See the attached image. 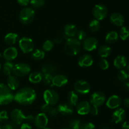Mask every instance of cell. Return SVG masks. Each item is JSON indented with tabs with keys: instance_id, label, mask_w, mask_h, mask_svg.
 I'll return each mask as SVG.
<instances>
[{
	"instance_id": "484cf974",
	"label": "cell",
	"mask_w": 129,
	"mask_h": 129,
	"mask_svg": "<svg viewBox=\"0 0 129 129\" xmlns=\"http://www.w3.org/2000/svg\"><path fill=\"white\" fill-rule=\"evenodd\" d=\"M111 52H112V49L110 47L107 45H101L98 49V55L103 59H105L110 56Z\"/></svg>"
},
{
	"instance_id": "6da1fadb",
	"label": "cell",
	"mask_w": 129,
	"mask_h": 129,
	"mask_svg": "<svg viewBox=\"0 0 129 129\" xmlns=\"http://www.w3.org/2000/svg\"><path fill=\"white\" fill-rule=\"evenodd\" d=\"M37 98L35 89L30 87H23L19 89L14 95V100L21 105L27 106L32 104Z\"/></svg>"
},
{
	"instance_id": "9a60e30c",
	"label": "cell",
	"mask_w": 129,
	"mask_h": 129,
	"mask_svg": "<svg viewBox=\"0 0 129 129\" xmlns=\"http://www.w3.org/2000/svg\"><path fill=\"white\" fill-rule=\"evenodd\" d=\"M91 104L89 102L86 100L79 102L76 105L77 113L81 115H86L89 113L91 108Z\"/></svg>"
},
{
	"instance_id": "7bdbcfd3",
	"label": "cell",
	"mask_w": 129,
	"mask_h": 129,
	"mask_svg": "<svg viewBox=\"0 0 129 129\" xmlns=\"http://www.w3.org/2000/svg\"><path fill=\"white\" fill-rule=\"evenodd\" d=\"M47 113L50 116V117H56V116L59 114V110H58L57 107H51Z\"/></svg>"
},
{
	"instance_id": "f907efd6",
	"label": "cell",
	"mask_w": 129,
	"mask_h": 129,
	"mask_svg": "<svg viewBox=\"0 0 129 129\" xmlns=\"http://www.w3.org/2000/svg\"><path fill=\"white\" fill-rule=\"evenodd\" d=\"M20 129H32V127L30 125V123L26 122V123H23L22 124H21Z\"/></svg>"
},
{
	"instance_id": "8992f818",
	"label": "cell",
	"mask_w": 129,
	"mask_h": 129,
	"mask_svg": "<svg viewBox=\"0 0 129 129\" xmlns=\"http://www.w3.org/2000/svg\"><path fill=\"white\" fill-rule=\"evenodd\" d=\"M43 98L45 103L50 105V107H54L59 100V94L57 92L53 89H46L44 92Z\"/></svg>"
},
{
	"instance_id": "5bb4252c",
	"label": "cell",
	"mask_w": 129,
	"mask_h": 129,
	"mask_svg": "<svg viewBox=\"0 0 129 129\" xmlns=\"http://www.w3.org/2000/svg\"><path fill=\"white\" fill-rule=\"evenodd\" d=\"M18 54V52L17 49L15 47L11 46L6 48L4 50L3 56L6 61L11 62L17 57Z\"/></svg>"
},
{
	"instance_id": "11a10c76",
	"label": "cell",
	"mask_w": 129,
	"mask_h": 129,
	"mask_svg": "<svg viewBox=\"0 0 129 129\" xmlns=\"http://www.w3.org/2000/svg\"><path fill=\"white\" fill-rule=\"evenodd\" d=\"M124 88L127 90H129V82H126L124 84Z\"/></svg>"
},
{
	"instance_id": "c3c4849f",
	"label": "cell",
	"mask_w": 129,
	"mask_h": 129,
	"mask_svg": "<svg viewBox=\"0 0 129 129\" xmlns=\"http://www.w3.org/2000/svg\"><path fill=\"white\" fill-rule=\"evenodd\" d=\"M35 117L33 115H28L27 116H25V120L26 123H34V120H35Z\"/></svg>"
},
{
	"instance_id": "7c38bea8",
	"label": "cell",
	"mask_w": 129,
	"mask_h": 129,
	"mask_svg": "<svg viewBox=\"0 0 129 129\" xmlns=\"http://www.w3.org/2000/svg\"><path fill=\"white\" fill-rule=\"evenodd\" d=\"M10 116H11L13 122L17 125L22 124L25 120V115L23 113L22 111L18 108H15L13 110L12 112H11Z\"/></svg>"
},
{
	"instance_id": "ffe728a7",
	"label": "cell",
	"mask_w": 129,
	"mask_h": 129,
	"mask_svg": "<svg viewBox=\"0 0 129 129\" xmlns=\"http://www.w3.org/2000/svg\"><path fill=\"white\" fill-rule=\"evenodd\" d=\"M59 113L62 114V115L68 116L71 115L74 112V108L73 106L71 105L69 103H60L57 107Z\"/></svg>"
},
{
	"instance_id": "94428289",
	"label": "cell",
	"mask_w": 129,
	"mask_h": 129,
	"mask_svg": "<svg viewBox=\"0 0 129 129\" xmlns=\"http://www.w3.org/2000/svg\"><path fill=\"white\" fill-rule=\"evenodd\" d=\"M0 129H3L2 128V127H1V125H0Z\"/></svg>"
},
{
	"instance_id": "1f68e13d",
	"label": "cell",
	"mask_w": 129,
	"mask_h": 129,
	"mask_svg": "<svg viewBox=\"0 0 129 129\" xmlns=\"http://www.w3.org/2000/svg\"><path fill=\"white\" fill-rule=\"evenodd\" d=\"M89 28L91 32H97V31H99L100 28V22L98 20L94 19V20L91 21V22L89 23Z\"/></svg>"
},
{
	"instance_id": "cb8c5ba5",
	"label": "cell",
	"mask_w": 129,
	"mask_h": 129,
	"mask_svg": "<svg viewBox=\"0 0 129 129\" xmlns=\"http://www.w3.org/2000/svg\"><path fill=\"white\" fill-rule=\"evenodd\" d=\"M113 65L117 69H123L127 65V59L123 55H118L115 57L113 61Z\"/></svg>"
},
{
	"instance_id": "4fadbf2b",
	"label": "cell",
	"mask_w": 129,
	"mask_h": 129,
	"mask_svg": "<svg viewBox=\"0 0 129 129\" xmlns=\"http://www.w3.org/2000/svg\"><path fill=\"white\" fill-rule=\"evenodd\" d=\"M49 123V119L45 113H40L35 117L34 123L37 128L44 129L47 126Z\"/></svg>"
},
{
	"instance_id": "d590c367",
	"label": "cell",
	"mask_w": 129,
	"mask_h": 129,
	"mask_svg": "<svg viewBox=\"0 0 129 129\" xmlns=\"http://www.w3.org/2000/svg\"><path fill=\"white\" fill-rule=\"evenodd\" d=\"M81 123L78 119H73L69 123V127L70 129H81Z\"/></svg>"
},
{
	"instance_id": "f1b7e54d",
	"label": "cell",
	"mask_w": 129,
	"mask_h": 129,
	"mask_svg": "<svg viewBox=\"0 0 129 129\" xmlns=\"http://www.w3.org/2000/svg\"><path fill=\"white\" fill-rule=\"evenodd\" d=\"M118 34L115 31H112L108 32L105 36L106 42L109 44H112L115 43L118 40Z\"/></svg>"
},
{
	"instance_id": "9c48e42d",
	"label": "cell",
	"mask_w": 129,
	"mask_h": 129,
	"mask_svg": "<svg viewBox=\"0 0 129 129\" xmlns=\"http://www.w3.org/2000/svg\"><path fill=\"white\" fill-rule=\"evenodd\" d=\"M108 14V10L105 5L102 4H97L93 9V15L94 18L98 21L105 18Z\"/></svg>"
},
{
	"instance_id": "5b68a950",
	"label": "cell",
	"mask_w": 129,
	"mask_h": 129,
	"mask_svg": "<svg viewBox=\"0 0 129 129\" xmlns=\"http://www.w3.org/2000/svg\"><path fill=\"white\" fill-rule=\"evenodd\" d=\"M31 71V68L26 63L21 62L15 64L13 74L16 77H25L30 74Z\"/></svg>"
},
{
	"instance_id": "83f0119b",
	"label": "cell",
	"mask_w": 129,
	"mask_h": 129,
	"mask_svg": "<svg viewBox=\"0 0 129 129\" xmlns=\"http://www.w3.org/2000/svg\"><path fill=\"white\" fill-rule=\"evenodd\" d=\"M43 74L40 72H34L29 74L28 80L33 84H37L42 81Z\"/></svg>"
},
{
	"instance_id": "bcb514c9",
	"label": "cell",
	"mask_w": 129,
	"mask_h": 129,
	"mask_svg": "<svg viewBox=\"0 0 129 129\" xmlns=\"http://www.w3.org/2000/svg\"><path fill=\"white\" fill-rule=\"evenodd\" d=\"M81 129H95V126L91 122H88L82 125Z\"/></svg>"
},
{
	"instance_id": "816d5d0a",
	"label": "cell",
	"mask_w": 129,
	"mask_h": 129,
	"mask_svg": "<svg viewBox=\"0 0 129 129\" xmlns=\"http://www.w3.org/2000/svg\"><path fill=\"white\" fill-rule=\"evenodd\" d=\"M62 40H63V39L61 37L58 36L54 39V42L56 43V44H60V43H61L62 42Z\"/></svg>"
},
{
	"instance_id": "603a6c76",
	"label": "cell",
	"mask_w": 129,
	"mask_h": 129,
	"mask_svg": "<svg viewBox=\"0 0 129 129\" xmlns=\"http://www.w3.org/2000/svg\"><path fill=\"white\" fill-rule=\"evenodd\" d=\"M7 86L11 91H15L18 89L20 86V81L18 77L15 75H10L7 79Z\"/></svg>"
},
{
	"instance_id": "30bf717a",
	"label": "cell",
	"mask_w": 129,
	"mask_h": 129,
	"mask_svg": "<svg viewBox=\"0 0 129 129\" xmlns=\"http://www.w3.org/2000/svg\"><path fill=\"white\" fill-rule=\"evenodd\" d=\"M90 104L92 105L100 107L106 101V96L103 92L96 91L90 97Z\"/></svg>"
},
{
	"instance_id": "680465c9",
	"label": "cell",
	"mask_w": 129,
	"mask_h": 129,
	"mask_svg": "<svg viewBox=\"0 0 129 129\" xmlns=\"http://www.w3.org/2000/svg\"><path fill=\"white\" fill-rule=\"evenodd\" d=\"M2 55H2V54H1V53H0V59H1V57H2Z\"/></svg>"
},
{
	"instance_id": "d6a6232c",
	"label": "cell",
	"mask_w": 129,
	"mask_h": 129,
	"mask_svg": "<svg viewBox=\"0 0 129 129\" xmlns=\"http://www.w3.org/2000/svg\"><path fill=\"white\" fill-rule=\"evenodd\" d=\"M56 71V68L51 64H46L42 68V74H50L52 75L53 73Z\"/></svg>"
},
{
	"instance_id": "277c9868",
	"label": "cell",
	"mask_w": 129,
	"mask_h": 129,
	"mask_svg": "<svg viewBox=\"0 0 129 129\" xmlns=\"http://www.w3.org/2000/svg\"><path fill=\"white\" fill-rule=\"evenodd\" d=\"M35 16V11L30 7L23 8L19 13V19L23 25H28L32 22Z\"/></svg>"
},
{
	"instance_id": "f5cc1de1",
	"label": "cell",
	"mask_w": 129,
	"mask_h": 129,
	"mask_svg": "<svg viewBox=\"0 0 129 129\" xmlns=\"http://www.w3.org/2000/svg\"><path fill=\"white\" fill-rule=\"evenodd\" d=\"M122 129H129V122H125L122 125Z\"/></svg>"
},
{
	"instance_id": "f6af8a7d",
	"label": "cell",
	"mask_w": 129,
	"mask_h": 129,
	"mask_svg": "<svg viewBox=\"0 0 129 129\" xmlns=\"http://www.w3.org/2000/svg\"><path fill=\"white\" fill-rule=\"evenodd\" d=\"M90 114L93 116H96L98 115L99 111H98V107L96 106L92 105L90 108V112H89Z\"/></svg>"
},
{
	"instance_id": "ab89813d",
	"label": "cell",
	"mask_w": 129,
	"mask_h": 129,
	"mask_svg": "<svg viewBox=\"0 0 129 129\" xmlns=\"http://www.w3.org/2000/svg\"><path fill=\"white\" fill-rule=\"evenodd\" d=\"M53 76L50 74H43V78H42V81L44 82V84L45 85H49L51 84L52 81Z\"/></svg>"
},
{
	"instance_id": "e0dca14e",
	"label": "cell",
	"mask_w": 129,
	"mask_h": 129,
	"mask_svg": "<svg viewBox=\"0 0 129 129\" xmlns=\"http://www.w3.org/2000/svg\"><path fill=\"white\" fill-rule=\"evenodd\" d=\"M78 65L81 68H88L93 65V59L89 54H83L78 59Z\"/></svg>"
},
{
	"instance_id": "2e32d148",
	"label": "cell",
	"mask_w": 129,
	"mask_h": 129,
	"mask_svg": "<svg viewBox=\"0 0 129 129\" xmlns=\"http://www.w3.org/2000/svg\"><path fill=\"white\" fill-rule=\"evenodd\" d=\"M122 104V100L118 95L111 96L106 102V105L110 109H117Z\"/></svg>"
},
{
	"instance_id": "f35d334b",
	"label": "cell",
	"mask_w": 129,
	"mask_h": 129,
	"mask_svg": "<svg viewBox=\"0 0 129 129\" xmlns=\"http://www.w3.org/2000/svg\"><path fill=\"white\" fill-rule=\"evenodd\" d=\"M9 118L8 113L6 110L0 112V123H5L8 122Z\"/></svg>"
},
{
	"instance_id": "6f0895ef",
	"label": "cell",
	"mask_w": 129,
	"mask_h": 129,
	"mask_svg": "<svg viewBox=\"0 0 129 129\" xmlns=\"http://www.w3.org/2000/svg\"><path fill=\"white\" fill-rule=\"evenodd\" d=\"M101 129H110V128L107 127H102V128H101Z\"/></svg>"
},
{
	"instance_id": "e7e4bbea",
	"label": "cell",
	"mask_w": 129,
	"mask_h": 129,
	"mask_svg": "<svg viewBox=\"0 0 129 129\" xmlns=\"http://www.w3.org/2000/svg\"><path fill=\"white\" fill-rule=\"evenodd\" d=\"M128 79H129V73H128Z\"/></svg>"
},
{
	"instance_id": "b9f144b4",
	"label": "cell",
	"mask_w": 129,
	"mask_h": 129,
	"mask_svg": "<svg viewBox=\"0 0 129 129\" xmlns=\"http://www.w3.org/2000/svg\"><path fill=\"white\" fill-rule=\"evenodd\" d=\"M86 32L83 30H78L77 34L76 35V39H78L79 41H83L86 38Z\"/></svg>"
},
{
	"instance_id": "836d02e7",
	"label": "cell",
	"mask_w": 129,
	"mask_h": 129,
	"mask_svg": "<svg viewBox=\"0 0 129 129\" xmlns=\"http://www.w3.org/2000/svg\"><path fill=\"white\" fill-rule=\"evenodd\" d=\"M118 36L122 40H126L129 37V30L125 26H122L120 30Z\"/></svg>"
},
{
	"instance_id": "8d00e7d4",
	"label": "cell",
	"mask_w": 129,
	"mask_h": 129,
	"mask_svg": "<svg viewBox=\"0 0 129 129\" xmlns=\"http://www.w3.org/2000/svg\"><path fill=\"white\" fill-rule=\"evenodd\" d=\"M117 78L120 81H125L128 78V74L126 71L121 69L117 73Z\"/></svg>"
},
{
	"instance_id": "d6986e66",
	"label": "cell",
	"mask_w": 129,
	"mask_h": 129,
	"mask_svg": "<svg viewBox=\"0 0 129 129\" xmlns=\"http://www.w3.org/2000/svg\"><path fill=\"white\" fill-rule=\"evenodd\" d=\"M125 116V111L123 108H117L112 114V122L115 123H120L124 120Z\"/></svg>"
},
{
	"instance_id": "f546056e",
	"label": "cell",
	"mask_w": 129,
	"mask_h": 129,
	"mask_svg": "<svg viewBox=\"0 0 129 129\" xmlns=\"http://www.w3.org/2000/svg\"><path fill=\"white\" fill-rule=\"evenodd\" d=\"M15 64L12 62L6 61L3 64L2 67V72L5 75L10 76L13 73V69Z\"/></svg>"
},
{
	"instance_id": "ac0fdd59",
	"label": "cell",
	"mask_w": 129,
	"mask_h": 129,
	"mask_svg": "<svg viewBox=\"0 0 129 129\" xmlns=\"http://www.w3.org/2000/svg\"><path fill=\"white\" fill-rule=\"evenodd\" d=\"M68 79L65 75L63 74H57L53 76L51 85L56 87H62L68 84Z\"/></svg>"
},
{
	"instance_id": "6125c7cd",
	"label": "cell",
	"mask_w": 129,
	"mask_h": 129,
	"mask_svg": "<svg viewBox=\"0 0 129 129\" xmlns=\"http://www.w3.org/2000/svg\"><path fill=\"white\" fill-rule=\"evenodd\" d=\"M1 64H0V70H1Z\"/></svg>"
},
{
	"instance_id": "8fae6325",
	"label": "cell",
	"mask_w": 129,
	"mask_h": 129,
	"mask_svg": "<svg viewBox=\"0 0 129 129\" xmlns=\"http://www.w3.org/2000/svg\"><path fill=\"white\" fill-rule=\"evenodd\" d=\"M98 47V41L94 37H86L83 42V47L84 50L91 52L96 50Z\"/></svg>"
},
{
	"instance_id": "74e56055",
	"label": "cell",
	"mask_w": 129,
	"mask_h": 129,
	"mask_svg": "<svg viewBox=\"0 0 129 129\" xmlns=\"http://www.w3.org/2000/svg\"><path fill=\"white\" fill-rule=\"evenodd\" d=\"M30 3L34 8H39L45 5V0H30Z\"/></svg>"
},
{
	"instance_id": "7a4b0ae2",
	"label": "cell",
	"mask_w": 129,
	"mask_h": 129,
	"mask_svg": "<svg viewBox=\"0 0 129 129\" xmlns=\"http://www.w3.org/2000/svg\"><path fill=\"white\" fill-rule=\"evenodd\" d=\"M81 49V43L75 37L68 38L64 45L65 52L69 56L77 55Z\"/></svg>"
},
{
	"instance_id": "d4e9b609",
	"label": "cell",
	"mask_w": 129,
	"mask_h": 129,
	"mask_svg": "<svg viewBox=\"0 0 129 129\" xmlns=\"http://www.w3.org/2000/svg\"><path fill=\"white\" fill-rule=\"evenodd\" d=\"M18 39L19 37L17 34L13 32H10L5 35V38H4V40H5V42L7 45L12 46V45H13L14 44H15L17 42Z\"/></svg>"
},
{
	"instance_id": "db71d44e",
	"label": "cell",
	"mask_w": 129,
	"mask_h": 129,
	"mask_svg": "<svg viewBox=\"0 0 129 129\" xmlns=\"http://www.w3.org/2000/svg\"><path fill=\"white\" fill-rule=\"evenodd\" d=\"M123 105H124L125 107H127V108H129V98H125V99L123 100Z\"/></svg>"
},
{
	"instance_id": "7dc6e473",
	"label": "cell",
	"mask_w": 129,
	"mask_h": 129,
	"mask_svg": "<svg viewBox=\"0 0 129 129\" xmlns=\"http://www.w3.org/2000/svg\"><path fill=\"white\" fill-rule=\"evenodd\" d=\"M50 107H50V105H49L47 104V103L43 104L41 106V107H40V110H41L42 111V113H48L49 110H50Z\"/></svg>"
},
{
	"instance_id": "3957f363",
	"label": "cell",
	"mask_w": 129,
	"mask_h": 129,
	"mask_svg": "<svg viewBox=\"0 0 129 129\" xmlns=\"http://www.w3.org/2000/svg\"><path fill=\"white\" fill-rule=\"evenodd\" d=\"M14 100L13 91L7 85L0 83V105H6Z\"/></svg>"
},
{
	"instance_id": "681fc988",
	"label": "cell",
	"mask_w": 129,
	"mask_h": 129,
	"mask_svg": "<svg viewBox=\"0 0 129 129\" xmlns=\"http://www.w3.org/2000/svg\"><path fill=\"white\" fill-rule=\"evenodd\" d=\"M18 3L22 6H26L30 3V0H16Z\"/></svg>"
},
{
	"instance_id": "7402d4cb",
	"label": "cell",
	"mask_w": 129,
	"mask_h": 129,
	"mask_svg": "<svg viewBox=\"0 0 129 129\" xmlns=\"http://www.w3.org/2000/svg\"><path fill=\"white\" fill-rule=\"evenodd\" d=\"M78 31L76 26L74 24H68L64 28V35L68 38H73L76 36Z\"/></svg>"
},
{
	"instance_id": "60d3db41",
	"label": "cell",
	"mask_w": 129,
	"mask_h": 129,
	"mask_svg": "<svg viewBox=\"0 0 129 129\" xmlns=\"http://www.w3.org/2000/svg\"><path fill=\"white\" fill-rule=\"evenodd\" d=\"M98 64H99L100 68L102 70H107V69H108V68H109V62H108V61L106 59H103V58H102V59L100 60Z\"/></svg>"
},
{
	"instance_id": "91938a15",
	"label": "cell",
	"mask_w": 129,
	"mask_h": 129,
	"mask_svg": "<svg viewBox=\"0 0 129 129\" xmlns=\"http://www.w3.org/2000/svg\"><path fill=\"white\" fill-rule=\"evenodd\" d=\"M44 129H52V128H48V127H45V128H44Z\"/></svg>"
},
{
	"instance_id": "be15d7a7",
	"label": "cell",
	"mask_w": 129,
	"mask_h": 129,
	"mask_svg": "<svg viewBox=\"0 0 129 129\" xmlns=\"http://www.w3.org/2000/svg\"><path fill=\"white\" fill-rule=\"evenodd\" d=\"M62 129H70V128H62Z\"/></svg>"
},
{
	"instance_id": "4dcf8cb0",
	"label": "cell",
	"mask_w": 129,
	"mask_h": 129,
	"mask_svg": "<svg viewBox=\"0 0 129 129\" xmlns=\"http://www.w3.org/2000/svg\"><path fill=\"white\" fill-rule=\"evenodd\" d=\"M31 58L35 60H41L45 57V52L42 49H36L32 52Z\"/></svg>"
},
{
	"instance_id": "ee69618b",
	"label": "cell",
	"mask_w": 129,
	"mask_h": 129,
	"mask_svg": "<svg viewBox=\"0 0 129 129\" xmlns=\"http://www.w3.org/2000/svg\"><path fill=\"white\" fill-rule=\"evenodd\" d=\"M3 129H18L17 125L13 122H9L6 123L2 127Z\"/></svg>"
},
{
	"instance_id": "52a82bcc",
	"label": "cell",
	"mask_w": 129,
	"mask_h": 129,
	"mask_svg": "<svg viewBox=\"0 0 129 129\" xmlns=\"http://www.w3.org/2000/svg\"><path fill=\"white\" fill-rule=\"evenodd\" d=\"M18 45L20 50L25 54H28L33 52L35 47L32 39L26 37H22L19 40Z\"/></svg>"
},
{
	"instance_id": "9f6ffc18",
	"label": "cell",
	"mask_w": 129,
	"mask_h": 129,
	"mask_svg": "<svg viewBox=\"0 0 129 129\" xmlns=\"http://www.w3.org/2000/svg\"><path fill=\"white\" fill-rule=\"evenodd\" d=\"M126 69H127V71L128 72V73H129V64L127 65V66H126Z\"/></svg>"
},
{
	"instance_id": "4316f807",
	"label": "cell",
	"mask_w": 129,
	"mask_h": 129,
	"mask_svg": "<svg viewBox=\"0 0 129 129\" xmlns=\"http://www.w3.org/2000/svg\"><path fill=\"white\" fill-rule=\"evenodd\" d=\"M67 100H68V103L70 104L73 107L76 106L79 100L78 93H76L74 91H70L67 95Z\"/></svg>"
},
{
	"instance_id": "ba28073f",
	"label": "cell",
	"mask_w": 129,
	"mask_h": 129,
	"mask_svg": "<svg viewBox=\"0 0 129 129\" xmlns=\"http://www.w3.org/2000/svg\"><path fill=\"white\" fill-rule=\"evenodd\" d=\"M74 91L81 94H86L89 93L91 87L86 81L80 79L75 82L74 84Z\"/></svg>"
},
{
	"instance_id": "44dd1931",
	"label": "cell",
	"mask_w": 129,
	"mask_h": 129,
	"mask_svg": "<svg viewBox=\"0 0 129 129\" xmlns=\"http://www.w3.org/2000/svg\"><path fill=\"white\" fill-rule=\"evenodd\" d=\"M110 20L112 24L117 26H122L125 21L123 15L119 13H114L112 14L110 17Z\"/></svg>"
},
{
	"instance_id": "e575fe53",
	"label": "cell",
	"mask_w": 129,
	"mask_h": 129,
	"mask_svg": "<svg viewBox=\"0 0 129 129\" xmlns=\"http://www.w3.org/2000/svg\"><path fill=\"white\" fill-rule=\"evenodd\" d=\"M54 46V42L50 40H47L44 42L42 45V50L44 52L50 51Z\"/></svg>"
}]
</instances>
